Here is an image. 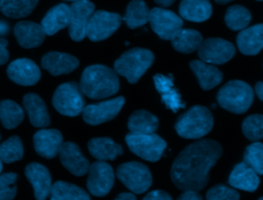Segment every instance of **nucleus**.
Returning <instances> with one entry per match:
<instances>
[{
  "instance_id": "nucleus-14",
  "label": "nucleus",
  "mask_w": 263,
  "mask_h": 200,
  "mask_svg": "<svg viewBox=\"0 0 263 200\" xmlns=\"http://www.w3.org/2000/svg\"><path fill=\"white\" fill-rule=\"evenodd\" d=\"M149 23L152 30L163 40H171L173 34L183 26V19L179 15L161 7L150 10Z\"/></svg>"
},
{
  "instance_id": "nucleus-6",
  "label": "nucleus",
  "mask_w": 263,
  "mask_h": 200,
  "mask_svg": "<svg viewBox=\"0 0 263 200\" xmlns=\"http://www.w3.org/2000/svg\"><path fill=\"white\" fill-rule=\"evenodd\" d=\"M125 142L128 149L140 158L156 162L158 161L166 148V143L156 133H134L125 135Z\"/></svg>"
},
{
  "instance_id": "nucleus-27",
  "label": "nucleus",
  "mask_w": 263,
  "mask_h": 200,
  "mask_svg": "<svg viewBox=\"0 0 263 200\" xmlns=\"http://www.w3.org/2000/svg\"><path fill=\"white\" fill-rule=\"evenodd\" d=\"M87 147L90 155L101 161L114 160L123 154L121 145L116 144L110 137H93L88 142Z\"/></svg>"
},
{
  "instance_id": "nucleus-42",
  "label": "nucleus",
  "mask_w": 263,
  "mask_h": 200,
  "mask_svg": "<svg viewBox=\"0 0 263 200\" xmlns=\"http://www.w3.org/2000/svg\"><path fill=\"white\" fill-rule=\"evenodd\" d=\"M180 200H201L202 196L198 193V191L194 190H184L183 193L179 196Z\"/></svg>"
},
{
  "instance_id": "nucleus-38",
  "label": "nucleus",
  "mask_w": 263,
  "mask_h": 200,
  "mask_svg": "<svg viewBox=\"0 0 263 200\" xmlns=\"http://www.w3.org/2000/svg\"><path fill=\"white\" fill-rule=\"evenodd\" d=\"M245 136L253 142L263 138V115L254 114L247 117L241 125Z\"/></svg>"
},
{
  "instance_id": "nucleus-49",
  "label": "nucleus",
  "mask_w": 263,
  "mask_h": 200,
  "mask_svg": "<svg viewBox=\"0 0 263 200\" xmlns=\"http://www.w3.org/2000/svg\"><path fill=\"white\" fill-rule=\"evenodd\" d=\"M66 1H72L73 2V1H76V0H66Z\"/></svg>"
},
{
  "instance_id": "nucleus-24",
  "label": "nucleus",
  "mask_w": 263,
  "mask_h": 200,
  "mask_svg": "<svg viewBox=\"0 0 263 200\" xmlns=\"http://www.w3.org/2000/svg\"><path fill=\"white\" fill-rule=\"evenodd\" d=\"M228 181L231 187L248 192L256 191L260 184L258 173L245 161L233 167Z\"/></svg>"
},
{
  "instance_id": "nucleus-43",
  "label": "nucleus",
  "mask_w": 263,
  "mask_h": 200,
  "mask_svg": "<svg viewBox=\"0 0 263 200\" xmlns=\"http://www.w3.org/2000/svg\"><path fill=\"white\" fill-rule=\"evenodd\" d=\"M8 42L4 38H0V66L7 63L9 58V52L6 49Z\"/></svg>"
},
{
  "instance_id": "nucleus-31",
  "label": "nucleus",
  "mask_w": 263,
  "mask_h": 200,
  "mask_svg": "<svg viewBox=\"0 0 263 200\" xmlns=\"http://www.w3.org/2000/svg\"><path fill=\"white\" fill-rule=\"evenodd\" d=\"M50 199L51 200H89L90 197L86 191L80 187L66 183L63 181H58L51 185L50 189Z\"/></svg>"
},
{
  "instance_id": "nucleus-32",
  "label": "nucleus",
  "mask_w": 263,
  "mask_h": 200,
  "mask_svg": "<svg viewBox=\"0 0 263 200\" xmlns=\"http://www.w3.org/2000/svg\"><path fill=\"white\" fill-rule=\"evenodd\" d=\"M149 12L150 10L143 0H132L123 18L129 29H137L149 22Z\"/></svg>"
},
{
  "instance_id": "nucleus-47",
  "label": "nucleus",
  "mask_w": 263,
  "mask_h": 200,
  "mask_svg": "<svg viewBox=\"0 0 263 200\" xmlns=\"http://www.w3.org/2000/svg\"><path fill=\"white\" fill-rule=\"evenodd\" d=\"M215 1H216V3H219V4H226L232 0H215Z\"/></svg>"
},
{
  "instance_id": "nucleus-36",
  "label": "nucleus",
  "mask_w": 263,
  "mask_h": 200,
  "mask_svg": "<svg viewBox=\"0 0 263 200\" xmlns=\"http://www.w3.org/2000/svg\"><path fill=\"white\" fill-rule=\"evenodd\" d=\"M24 156V147L22 139L16 136H10L0 145V159L5 163H12L21 160Z\"/></svg>"
},
{
  "instance_id": "nucleus-39",
  "label": "nucleus",
  "mask_w": 263,
  "mask_h": 200,
  "mask_svg": "<svg viewBox=\"0 0 263 200\" xmlns=\"http://www.w3.org/2000/svg\"><path fill=\"white\" fill-rule=\"evenodd\" d=\"M17 174L7 172L0 175V200H11L16 195Z\"/></svg>"
},
{
  "instance_id": "nucleus-5",
  "label": "nucleus",
  "mask_w": 263,
  "mask_h": 200,
  "mask_svg": "<svg viewBox=\"0 0 263 200\" xmlns=\"http://www.w3.org/2000/svg\"><path fill=\"white\" fill-rule=\"evenodd\" d=\"M254 99L251 86L241 80H231L223 85L218 93V104L234 114H242L249 110Z\"/></svg>"
},
{
  "instance_id": "nucleus-46",
  "label": "nucleus",
  "mask_w": 263,
  "mask_h": 200,
  "mask_svg": "<svg viewBox=\"0 0 263 200\" xmlns=\"http://www.w3.org/2000/svg\"><path fill=\"white\" fill-rule=\"evenodd\" d=\"M158 5L162 6V7H167L170 5H172L176 0H154Z\"/></svg>"
},
{
  "instance_id": "nucleus-44",
  "label": "nucleus",
  "mask_w": 263,
  "mask_h": 200,
  "mask_svg": "<svg viewBox=\"0 0 263 200\" xmlns=\"http://www.w3.org/2000/svg\"><path fill=\"white\" fill-rule=\"evenodd\" d=\"M255 92L257 94V96L263 101V82L262 81H259L256 83L255 85Z\"/></svg>"
},
{
  "instance_id": "nucleus-29",
  "label": "nucleus",
  "mask_w": 263,
  "mask_h": 200,
  "mask_svg": "<svg viewBox=\"0 0 263 200\" xmlns=\"http://www.w3.org/2000/svg\"><path fill=\"white\" fill-rule=\"evenodd\" d=\"M171 41L173 47L177 51L182 53H191L198 49L202 42V36L196 30L180 28L173 34Z\"/></svg>"
},
{
  "instance_id": "nucleus-15",
  "label": "nucleus",
  "mask_w": 263,
  "mask_h": 200,
  "mask_svg": "<svg viewBox=\"0 0 263 200\" xmlns=\"http://www.w3.org/2000/svg\"><path fill=\"white\" fill-rule=\"evenodd\" d=\"M7 75L11 81L23 86L35 85L40 77L39 67L29 58H17L7 67Z\"/></svg>"
},
{
  "instance_id": "nucleus-23",
  "label": "nucleus",
  "mask_w": 263,
  "mask_h": 200,
  "mask_svg": "<svg viewBox=\"0 0 263 200\" xmlns=\"http://www.w3.org/2000/svg\"><path fill=\"white\" fill-rule=\"evenodd\" d=\"M23 106L33 126L44 128L50 124L46 105L38 94L27 93L23 98Z\"/></svg>"
},
{
  "instance_id": "nucleus-20",
  "label": "nucleus",
  "mask_w": 263,
  "mask_h": 200,
  "mask_svg": "<svg viewBox=\"0 0 263 200\" xmlns=\"http://www.w3.org/2000/svg\"><path fill=\"white\" fill-rule=\"evenodd\" d=\"M14 36L18 44L24 48H34L41 45L45 39V33L41 25L30 22H18L13 29Z\"/></svg>"
},
{
  "instance_id": "nucleus-26",
  "label": "nucleus",
  "mask_w": 263,
  "mask_h": 200,
  "mask_svg": "<svg viewBox=\"0 0 263 200\" xmlns=\"http://www.w3.org/2000/svg\"><path fill=\"white\" fill-rule=\"evenodd\" d=\"M192 72L195 74L200 87L204 90H210L221 83L223 80L222 72L212 64L203 61H191L189 64Z\"/></svg>"
},
{
  "instance_id": "nucleus-19",
  "label": "nucleus",
  "mask_w": 263,
  "mask_h": 200,
  "mask_svg": "<svg viewBox=\"0 0 263 200\" xmlns=\"http://www.w3.org/2000/svg\"><path fill=\"white\" fill-rule=\"evenodd\" d=\"M41 66L51 75L59 76L74 71L79 66V61L69 53L50 51L42 56Z\"/></svg>"
},
{
  "instance_id": "nucleus-8",
  "label": "nucleus",
  "mask_w": 263,
  "mask_h": 200,
  "mask_svg": "<svg viewBox=\"0 0 263 200\" xmlns=\"http://www.w3.org/2000/svg\"><path fill=\"white\" fill-rule=\"evenodd\" d=\"M116 176L134 194H142L152 185V174L149 168L137 161L120 164L116 169Z\"/></svg>"
},
{
  "instance_id": "nucleus-40",
  "label": "nucleus",
  "mask_w": 263,
  "mask_h": 200,
  "mask_svg": "<svg viewBox=\"0 0 263 200\" xmlns=\"http://www.w3.org/2000/svg\"><path fill=\"white\" fill-rule=\"evenodd\" d=\"M208 200H238L239 194L232 188L225 185H216L206 192Z\"/></svg>"
},
{
  "instance_id": "nucleus-12",
  "label": "nucleus",
  "mask_w": 263,
  "mask_h": 200,
  "mask_svg": "<svg viewBox=\"0 0 263 200\" xmlns=\"http://www.w3.org/2000/svg\"><path fill=\"white\" fill-rule=\"evenodd\" d=\"M95 11V4L89 0H76L70 5L69 35L74 41H82L86 36L89 17Z\"/></svg>"
},
{
  "instance_id": "nucleus-45",
  "label": "nucleus",
  "mask_w": 263,
  "mask_h": 200,
  "mask_svg": "<svg viewBox=\"0 0 263 200\" xmlns=\"http://www.w3.org/2000/svg\"><path fill=\"white\" fill-rule=\"evenodd\" d=\"M116 199H118V200H135V199H136V196L134 195L133 192H132V193H126V192H124V193H120V194L116 197Z\"/></svg>"
},
{
  "instance_id": "nucleus-34",
  "label": "nucleus",
  "mask_w": 263,
  "mask_h": 200,
  "mask_svg": "<svg viewBox=\"0 0 263 200\" xmlns=\"http://www.w3.org/2000/svg\"><path fill=\"white\" fill-rule=\"evenodd\" d=\"M39 0H0V11L11 18H21L29 15Z\"/></svg>"
},
{
  "instance_id": "nucleus-2",
  "label": "nucleus",
  "mask_w": 263,
  "mask_h": 200,
  "mask_svg": "<svg viewBox=\"0 0 263 200\" xmlns=\"http://www.w3.org/2000/svg\"><path fill=\"white\" fill-rule=\"evenodd\" d=\"M79 85L84 95L92 99H101L117 93L119 79L117 73L109 67L91 65L82 72Z\"/></svg>"
},
{
  "instance_id": "nucleus-37",
  "label": "nucleus",
  "mask_w": 263,
  "mask_h": 200,
  "mask_svg": "<svg viewBox=\"0 0 263 200\" xmlns=\"http://www.w3.org/2000/svg\"><path fill=\"white\" fill-rule=\"evenodd\" d=\"M243 161L258 174L263 175V144L256 141L249 145L243 153Z\"/></svg>"
},
{
  "instance_id": "nucleus-1",
  "label": "nucleus",
  "mask_w": 263,
  "mask_h": 200,
  "mask_svg": "<svg viewBox=\"0 0 263 200\" xmlns=\"http://www.w3.org/2000/svg\"><path fill=\"white\" fill-rule=\"evenodd\" d=\"M221 145L213 139H199L187 146L175 159L171 177L184 190L201 191L209 182V172L222 155Z\"/></svg>"
},
{
  "instance_id": "nucleus-11",
  "label": "nucleus",
  "mask_w": 263,
  "mask_h": 200,
  "mask_svg": "<svg viewBox=\"0 0 263 200\" xmlns=\"http://www.w3.org/2000/svg\"><path fill=\"white\" fill-rule=\"evenodd\" d=\"M198 57L212 65H223L230 61L235 54V47L232 43L222 38H208L202 40L197 49Z\"/></svg>"
},
{
  "instance_id": "nucleus-21",
  "label": "nucleus",
  "mask_w": 263,
  "mask_h": 200,
  "mask_svg": "<svg viewBox=\"0 0 263 200\" xmlns=\"http://www.w3.org/2000/svg\"><path fill=\"white\" fill-rule=\"evenodd\" d=\"M154 85L157 91L161 95V101L167 109L176 113L178 110L185 107V103L182 101L180 93L174 87L173 77L156 74L153 77Z\"/></svg>"
},
{
  "instance_id": "nucleus-17",
  "label": "nucleus",
  "mask_w": 263,
  "mask_h": 200,
  "mask_svg": "<svg viewBox=\"0 0 263 200\" xmlns=\"http://www.w3.org/2000/svg\"><path fill=\"white\" fill-rule=\"evenodd\" d=\"M25 174L34 189V195L37 200H44L50 195L51 176L44 165L32 162L26 166Z\"/></svg>"
},
{
  "instance_id": "nucleus-33",
  "label": "nucleus",
  "mask_w": 263,
  "mask_h": 200,
  "mask_svg": "<svg viewBox=\"0 0 263 200\" xmlns=\"http://www.w3.org/2000/svg\"><path fill=\"white\" fill-rule=\"evenodd\" d=\"M24 120L23 108L13 101L0 102V121L6 129H13Z\"/></svg>"
},
{
  "instance_id": "nucleus-30",
  "label": "nucleus",
  "mask_w": 263,
  "mask_h": 200,
  "mask_svg": "<svg viewBox=\"0 0 263 200\" xmlns=\"http://www.w3.org/2000/svg\"><path fill=\"white\" fill-rule=\"evenodd\" d=\"M158 118L146 110H137L128 118L127 127L134 133H153L158 128Z\"/></svg>"
},
{
  "instance_id": "nucleus-28",
  "label": "nucleus",
  "mask_w": 263,
  "mask_h": 200,
  "mask_svg": "<svg viewBox=\"0 0 263 200\" xmlns=\"http://www.w3.org/2000/svg\"><path fill=\"white\" fill-rule=\"evenodd\" d=\"M212 11L210 0H182L179 6V13L182 18L195 23L209 19Z\"/></svg>"
},
{
  "instance_id": "nucleus-48",
  "label": "nucleus",
  "mask_w": 263,
  "mask_h": 200,
  "mask_svg": "<svg viewBox=\"0 0 263 200\" xmlns=\"http://www.w3.org/2000/svg\"><path fill=\"white\" fill-rule=\"evenodd\" d=\"M2 171V161H1V159H0V172Z\"/></svg>"
},
{
  "instance_id": "nucleus-35",
  "label": "nucleus",
  "mask_w": 263,
  "mask_h": 200,
  "mask_svg": "<svg viewBox=\"0 0 263 200\" xmlns=\"http://www.w3.org/2000/svg\"><path fill=\"white\" fill-rule=\"evenodd\" d=\"M251 19V12L245 6L238 4L228 7L224 17L226 26L233 31H238L247 28Z\"/></svg>"
},
{
  "instance_id": "nucleus-22",
  "label": "nucleus",
  "mask_w": 263,
  "mask_h": 200,
  "mask_svg": "<svg viewBox=\"0 0 263 200\" xmlns=\"http://www.w3.org/2000/svg\"><path fill=\"white\" fill-rule=\"evenodd\" d=\"M239 51L246 55H256L263 49V24L242 29L236 37Z\"/></svg>"
},
{
  "instance_id": "nucleus-4",
  "label": "nucleus",
  "mask_w": 263,
  "mask_h": 200,
  "mask_svg": "<svg viewBox=\"0 0 263 200\" xmlns=\"http://www.w3.org/2000/svg\"><path fill=\"white\" fill-rule=\"evenodd\" d=\"M154 62L151 50L141 47L132 48L122 53L114 63V71L134 84L145 74Z\"/></svg>"
},
{
  "instance_id": "nucleus-25",
  "label": "nucleus",
  "mask_w": 263,
  "mask_h": 200,
  "mask_svg": "<svg viewBox=\"0 0 263 200\" xmlns=\"http://www.w3.org/2000/svg\"><path fill=\"white\" fill-rule=\"evenodd\" d=\"M70 23V6L60 3L51 7L41 21V27L46 35H54Z\"/></svg>"
},
{
  "instance_id": "nucleus-16",
  "label": "nucleus",
  "mask_w": 263,
  "mask_h": 200,
  "mask_svg": "<svg viewBox=\"0 0 263 200\" xmlns=\"http://www.w3.org/2000/svg\"><path fill=\"white\" fill-rule=\"evenodd\" d=\"M59 156L63 166L72 174L82 176L87 173L89 161L82 155L80 148L75 143H63L59 151Z\"/></svg>"
},
{
  "instance_id": "nucleus-52",
  "label": "nucleus",
  "mask_w": 263,
  "mask_h": 200,
  "mask_svg": "<svg viewBox=\"0 0 263 200\" xmlns=\"http://www.w3.org/2000/svg\"><path fill=\"white\" fill-rule=\"evenodd\" d=\"M0 139H1V134H0Z\"/></svg>"
},
{
  "instance_id": "nucleus-41",
  "label": "nucleus",
  "mask_w": 263,
  "mask_h": 200,
  "mask_svg": "<svg viewBox=\"0 0 263 200\" xmlns=\"http://www.w3.org/2000/svg\"><path fill=\"white\" fill-rule=\"evenodd\" d=\"M145 200H171V195L162 190H154L149 192L145 197Z\"/></svg>"
},
{
  "instance_id": "nucleus-50",
  "label": "nucleus",
  "mask_w": 263,
  "mask_h": 200,
  "mask_svg": "<svg viewBox=\"0 0 263 200\" xmlns=\"http://www.w3.org/2000/svg\"><path fill=\"white\" fill-rule=\"evenodd\" d=\"M260 199H261V200H263V197H260Z\"/></svg>"
},
{
  "instance_id": "nucleus-51",
  "label": "nucleus",
  "mask_w": 263,
  "mask_h": 200,
  "mask_svg": "<svg viewBox=\"0 0 263 200\" xmlns=\"http://www.w3.org/2000/svg\"><path fill=\"white\" fill-rule=\"evenodd\" d=\"M257 1H263V0H257Z\"/></svg>"
},
{
  "instance_id": "nucleus-18",
  "label": "nucleus",
  "mask_w": 263,
  "mask_h": 200,
  "mask_svg": "<svg viewBox=\"0 0 263 200\" xmlns=\"http://www.w3.org/2000/svg\"><path fill=\"white\" fill-rule=\"evenodd\" d=\"M35 151L46 159L54 158L63 144V135L58 129H40L33 136Z\"/></svg>"
},
{
  "instance_id": "nucleus-10",
  "label": "nucleus",
  "mask_w": 263,
  "mask_h": 200,
  "mask_svg": "<svg viewBox=\"0 0 263 200\" xmlns=\"http://www.w3.org/2000/svg\"><path fill=\"white\" fill-rule=\"evenodd\" d=\"M86 187L90 194L97 197L106 196L114 185V171L105 161H96L89 165Z\"/></svg>"
},
{
  "instance_id": "nucleus-9",
  "label": "nucleus",
  "mask_w": 263,
  "mask_h": 200,
  "mask_svg": "<svg viewBox=\"0 0 263 200\" xmlns=\"http://www.w3.org/2000/svg\"><path fill=\"white\" fill-rule=\"evenodd\" d=\"M121 19V16L115 12L93 11L87 24L86 36L93 42L105 40L120 27Z\"/></svg>"
},
{
  "instance_id": "nucleus-3",
  "label": "nucleus",
  "mask_w": 263,
  "mask_h": 200,
  "mask_svg": "<svg viewBox=\"0 0 263 200\" xmlns=\"http://www.w3.org/2000/svg\"><path fill=\"white\" fill-rule=\"evenodd\" d=\"M214 125L210 110L203 106H193L180 115L175 124L177 133L183 138H200L208 134Z\"/></svg>"
},
{
  "instance_id": "nucleus-13",
  "label": "nucleus",
  "mask_w": 263,
  "mask_h": 200,
  "mask_svg": "<svg viewBox=\"0 0 263 200\" xmlns=\"http://www.w3.org/2000/svg\"><path fill=\"white\" fill-rule=\"evenodd\" d=\"M125 103L123 96L84 106L82 118L89 125H98L115 118Z\"/></svg>"
},
{
  "instance_id": "nucleus-7",
  "label": "nucleus",
  "mask_w": 263,
  "mask_h": 200,
  "mask_svg": "<svg viewBox=\"0 0 263 200\" xmlns=\"http://www.w3.org/2000/svg\"><path fill=\"white\" fill-rule=\"evenodd\" d=\"M52 106L60 114L69 117L82 113L85 102L80 85L77 82L61 84L52 95Z\"/></svg>"
}]
</instances>
